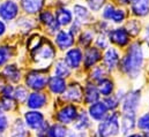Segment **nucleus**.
<instances>
[{"mask_svg": "<svg viewBox=\"0 0 149 137\" xmlns=\"http://www.w3.org/2000/svg\"><path fill=\"white\" fill-rule=\"evenodd\" d=\"M145 64V52L143 47L139 42H135L131 44V46L127 50L126 55L120 60V67L121 70L130 77V78H136L139 77L142 67Z\"/></svg>", "mask_w": 149, "mask_h": 137, "instance_id": "nucleus-1", "label": "nucleus"}, {"mask_svg": "<svg viewBox=\"0 0 149 137\" xmlns=\"http://www.w3.org/2000/svg\"><path fill=\"white\" fill-rule=\"evenodd\" d=\"M22 120L27 128L33 133H44L46 131L50 122L47 121L45 114L42 111H35V109H27L22 114Z\"/></svg>", "mask_w": 149, "mask_h": 137, "instance_id": "nucleus-2", "label": "nucleus"}, {"mask_svg": "<svg viewBox=\"0 0 149 137\" xmlns=\"http://www.w3.org/2000/svg\"><path fill=\"white\" fill-rule=\"evenodd\" d=\"M50 76L42 69H34L26 74L24 85L30 92L33 91H43L49 83Z\"/></svg>", "mask_w": 149, "mask_h": 137, "instance_id": "nucleus-3", "label": "nucleus"}, {"mask_svg": "<svg viewBox=\"0 0 149 137\" xmlns=\"http://www.w3.org/2000/svg\"><path fill=\"white\" fill-rule=\"evenodd\" d=\"M120 133V122H119V114L112 113L103 120L97 130V136L100 137H114Z\"/></svg>", "mask_w": 149, "mask_h": 137, "instance_id": "nucleus-4", "label": "nucleus"}, {"mask_svg": "<svg viewBox=\"0 0 149 137\" xmlns=\"http://www.w3.org/2000/svg\"><path fill=\"white\" fill-rule=\"evenodd\" d=\"M79 113H77V108L74 104H68L63 106L60 109H58L54 114V120L64 126H68L71 123H73L76 118H77Z\"/></svg>", "mask_w": 149, "mask_h": 137, "instance_id": "nucleus-5", "label": "nucleus"}, {"mask_svg": "<svg viewBox=\"0 0 149 137\" xmlns=\"http://www.w3.org/2000/svg\"><path fill=\"white\" fill-rule=\"evenodd\" d=\"M141 102V92L140 90H132L125 95L123 98V113L134 114L136 115L138 108Z\"/></svg>", "mask_w": 149, "mask_h": 137, "instance_id": "nucleus-6", "label": "nucleus"}, {"mask_svg": "<svg viewBox=\"0 0 149 137\" xmlns=\"http://www.w3.org/2000/svg\"><path fill=\"white\" fill-rule=\"evenodd\" d=\"M54 57H56V51L50 43L42 44V46L35 52V60L40 67L49 66Z\"/></svg>", "mask_w": 149, "mask_h": 137, "instance_id": "nucleus-7", "label": "nucleus"}, {"mask_svg": "<svg viewBox=\"0 0 149 137\" xmlns=\"http://www.w3.org/2000/svg\"><path fill=\"white\" fill-rule=\"evenodd\" d=\"M8 137H34V134L27 128L21 116H16L10 121L9 129L7 131Z\"/></svg>", "mask_w": 149, "mask_h": 137, "instance_id": "nucleus-8", "label": "nucleus"}, {"mask_svg": "<svg viewBox=\"0 0 149 137\" xmlns=\"http://www.w3.org/2000/svg\"><path fill=\"white\" fill-rule=\"evenodd\" d=\"M49 103V97L43 91H33L29 93L28 99L26 102V107L28 109H35V111H42Z\"/></svg>", "mask_w": 149, "mask_h": 137, "instance_id": "nucleus-9", "label": "nucleus"}, {"mask_svg": "<svg viewBox=\"0 0 149 137\" xmlns=\"http://www.w3.org/2000/svg\"><path fill=\"white\" fill-rule=\"evenodd\" d=\"M108 39L119 47H125L131 42L130 35L125 28H114V29L109 30Z\"/></svg>", "mask_w": 149, "mask_h": 137, "instance_id": "nucleus-10", "label": "nucleus"}, {"mask_svg": "<svg viewBox=\"0 0 149 137\" xmlns=\"http://www.w3.org/2000/svg\"><path fill=\"white\" fill-rule=\"evenodd\" d=\"M19 14V5L13 0H6L0 3V17L3 21H12Z\"/></svg>", "mask_w": 149, "mask_h": 137, "instance_id": "nucleus-11", "label": "nucleus"}, {"mask_svg": "<svg viewBox=\"0 0 149 137\" xmlns=\"http://www.w3.org/2000/svg\"><path fill=\"white\" fill-rule=\"evenodd\" d=\"M61 96L65 102L80 103L83 98V89L79 83H71L70 85H67L65 92Z\"/></svg>", "mask_w": 149, "mask_h": 137, "instance_id": "nucleus-12", "label": "nucleus"}, {"mask_svg": "<svg viewBox=\"0 0 149 137\" xmlns=\"http://www.w3.org/2000/svg\"><path fill=\"white\" fill-rule=\"evenodd\" d=\"M75 43V36L68 30H60L56 36V44L61 51H68Z\"/></svg>", "mask_w": 149, "mask_h": 137, "instance_id": "nucleus-13", "label": "nucleus"}, {"mask_svg": "<svg viewBox=\"0 0 149 137\" xmlns=\"http://www.w3.org/2000/svg\"><path fill=\"white\" fill-rule=\"evenodd\" d=\"M64 60L71 69H77L83 61V53L79 47L70 48L66 52Z\"/></svg>", "mask_w": 149, "mask_h": 137, "instance_id": "nucleus-14", "label": "nucleus"}, {"mask_svg": "<svg viewBox=\"0 0 149 137\" xmlns=\"http://www.w3.org/2000/svg\"><path fill=\"white\" fill-rule=\"evenodd\" d=\"M108 107L105 106L104 102H96V103L91 104L89 107V116L98 122H102L103 120L107 119L108 116Z\"/></svg>", "mask_w": 149, "mask_h": 137, "instance_id": "nucleus-15", "label": "nucleus"}, {"mask_svg": "<svg viewBox=\"0 0 149 137\" xmlns=\"http://www.w3.org/2000/svg\"><path fill=\"white\" fill-rule=\"evenodd\" d=\"M120 62V53L117 48L110 47L105 51L104 55H103V64L104 67L109 70H113L118 67Z\"/></svg>", "mask_w": 149, "mask_h": 137, "instance_id": "nucleus-16", "label": "nucleus"}, {"mask_svg": "<svg viewBox=\"0 0 149 137\" xmlns=\"http://www.w3.org/2000/svg\"><path fill=\"white\" fill-rule=\"evenodd\" d=\"M66 88H67V83H66L65 78H61V77H58V76H51L49 78L47 89L52 95L60 96L65 92Z\"/></svg>", "mask_w": 149, "mask_h": 137, "instance_id": "nucleus-17", "label": "nucleus"}, {"mask_svg": "<svg viewBox=\"0 0 149 137\" xmlns=\"http://www.w3.org/2000/svg\"><path fill=\"white\" fill-rule=\"evenodd\" d=\"M101 60H102V53L97 47H88L86 50L83 54V65L87 69L91 68Z\"/></svg>", "mask_w": 149, "mask_h": 137, "instance_id": "nucleus-18", "label": "nucleus"}, {"mask_svg": "<svg viewBox=\"0 0 149 137\" xmlns=\"http://www.w3.org/2000/svg\"><path fill=\"white\" fill-rule=\"evenodd\" d=\"M5 80L8 82V83H15L17 84L21 78H22V74H21V70L20 68L16 66V65H7L3 70H2V74H1Z\"/></svg>", "mask_w": 149, "mask_h": 137, "instance_id": "nucleus-19", "label": "nucleus"}, {"mask_svg": "<svg viewBox=\"0 0 149 137\" xmlns=\"http://www.w3.org/2000/svg\"><path fill=\"white\" fill-rule=\"evenodd\" d=\"M131 9L135 16L145 17L149 14V1L148 0H132Z\"/></svg>", "mask_w": 149, "mask_h": 137, "instance_id": "nucleus-20", "label": "nucleus"}, {"mask_svg": "<svg viewBox=\"0 0 149 137\" xmlns=\"http://www.w3.org/2000/svg\"><path fill=\"white\" fill-rule=\"evenodd\" d=\"M45 135L46 137H67L68 129L64 125H60L58 122H52L49 125Z\"/></svg>", "mask_w": 149, "mask_h": 137, "instance_id": "nucleus-21", "label": "nucleus"}, {"mask_svg": "<svg viewBox=\"0 0 149 137\" xmlns=\"http://www.w3.org/2000/svg\"><path fill=\"white\" fill-rule=\"evenodd\" d=\"M39 20L42 21V23H44V24L49 28L50 31H52V33H57V31H59L60 26H59V23L57 22L56 16H54L51 12L45 10V12L40 13V15H39Z\"/></svg>", "mask_w": 149, "mask_h": 137, "instance_id": "nucleus-22", "label": "nucleus"}, {"mask_svg": "<svg viewBox=\"0 0 149 137\" xmlns=\"http://www.w3.org/2000/svg\"><path fill=\"white\" fill-rule=\"evenodd\" d=\"M100 92L97 89V85L93 83H87L83 90V99L87 104H94L98 102L100 99Z\"/></svg>", "mask_w": 149, "mask_h": 137, "instance_id": "nucleus-23", "label": "nucleus"}, {"mask_svg": "<svg viewBox=\"0 0 149 137\" xmlns=\"http://www.w3.org/2000/svg\"><path fill=\"white\" fill-rule=\"evenodd\" d=\"M56 20L59 23V26H70L73 22V13L65 7H60L56 12Z\"/></svg>", "mask_w": 149, "mask_h": 137, "instance_id": "nucleus-24", "label": "nucleus"}, {"mask_svg": "<svg viewBox=\"0 0 149 137\" xmlns=\"http://www.w3.org/2000/svg\"><path fill=\"white\" fill-rule=\"evenodd\" d=\"M73 13H74V16L76 17V21L80 22L81 24L88 23L91 20V14H90L89 9L84 6H82V5H79V3L74 5Z\"/></svg>", "mask_w": 149, "mask_h": 137, "instance_id": "nucleus-25", "label": "nucleus"}, {"mask_svg": "<svg viewBox=\"0 0 149 137\" xmlns=\"http://www.w3.org/2000/svg\"><path fill=\"white\" fill-rule=\"evenodd\" d=\"M135 115L134 114H127L123 113L121 115V122H120V130L124 135L131 133L135 127Z\"/></svg>", "mask_w": 149, "mask_h": 137, "instance_id": "nucleus-26", "label": "nucleus"}, {"mask_svg": "<svg viewBox=\"0 0 149 137\" xmlns=\"http://www.w3.org/2000/svg\"><path fill=\"white\" fill-rule=\"evenodd\" d=\"M21 6L27 14H36L44 6V0H22Z\"/></svg>", "mask_w": 149, "mask_h": 137, "instance_id": "nucleus-27", "label": "nucleus"}, {"mask_svg": "<svg viewBox=\"0 0 149 137\" xmlns=\"http://www.w3.org/2000/svg\"><path fill=\"white\" fill-rule=\"evenodd\" d=\"M29 93H30V91L28 90V88L24 84H17L16 86H14L13 98L15 99V102L19 105H24L27 99H28Z\"/></svg>", "mask_w": 149, "mask_h": 137, "instance_id": "nucleus-28", "label": "nucleus"}, {"mask_svg": "<svg viewBox=\"0 0 149 137\" xmlns=\"http://www.w3.org/2000/svg\"><path fill=\"white\" fill-rule=\"evenodd\" d=\"M97 89H98L100 95H102L103 97H109V96H111L113 90H114V83L110 78L105 77V78H103L98 82Z\"/></svg>", "mask_w": 149, "mask_h": 137, "instance_id": "nucleus-29", "label": "nucleus"}, {"mask_svg": "<svg viewBox=\"0 0 149 137\" xmlns=\"http://www.w3.org/2000/svg\"><path fill=\"white\" fill-rule=\"evenodd\" d=\"M17 106H19V104L15 102L14 98H7V97L0 96V112L8 115V113L14 112Z\"/></svg>", "mask_w": 149, "mask_h": 137, "instance_id": "nucleus-30", "label": "nucleus"}, {"mask_svg": "<svg viewBox=\"0 0 149 137\" xmlns=\"http://www.w3.org/2000/svg\"><path fill=\"white\" fill-rule=\"evenodd\" d=\"M71 75V68L67 66L65 60H58L54 65V76L66 78Z\"/></svg>", "mask_w": 149, "mask_h": 137, "instance_id": "nucleus-31", "label": "nucleus"}, {"mask_svg": "<svg viewBox=\"0 0 149 137\" xmlns=\"http://www.w3.org/2000/svg\"><path fill=\"white\" fill-rule=\"evenodd\" d=\"M89 127H90V120H89L88 114L86 112H81L75 120L74 128L79 131H84Z\"/></svg>", "mask_w": 149, "mask_h": 137, "instance_id": "nucleus-32", "label": "nucleus"}, {"mask_svg": "<svg viewBox=\"0 0 149 137\" xmlns=\"http://www.w3.org/2000/svg\"><path fill=\"white\" fill-rule=\"evenodd\" d=\"M13 57V50L9 46H0V67L6 65Z\"/></svg>", "mask_w": 149, "mask_h": 137, "instance_id": "nucleus-33", "label": "nucleus"}, {"mask_svg": "<svg viewBox=\"0 0 149 137\" xmlns=\"http://www.w3.org/2000/svg\"><path fill=\"white\" fill-rule=\"evenodd\" d=\"M94 40V33L93 31H89V30H86L83 31L82 34L80 35V38H79V44L83 47H87L89 46Z\"/></svg>", "mask_w": 149, "mask_h": 137, "instance_id": "nucleus-34", "label": "nucleus"}, {"mask_svg": "<svg viewBox=\"0 0 149 137\" xmlns=\"http://www.w3.org/2000/svg\"><path fill=\"white\" fill-rule=\"evenodd\" d=\"M136 126L142 131H149V112L143 113L136 121Z\"/></svg>", "mask_w": 149, "mask_h": 137, "instance_id": "nucleus-35", "label": "nucleus"}, {"mask_svg": "<svg viewBox=\"0 0 149 137\" xmlns=\"http://www.w3.org/2000/svg\"><path fill=\"white\" fill-rule=\"evenodd\" d=\"M140 22L139 21H136V20H131L128 23H127V26H126V30H127V33L130 36H138V35L140 34Z\"/></svg>", "mask_w": 149, "mask_h": 137, "instance_id": "nucleus-36", "label": "nucleus"}, {"mask_svg": "<svg viewBox=\"0 0 149 137\" xmlns=\"http://www.w3.org/2000/svg\"><path fill=\"white\" fill-rule=\"evenodd\" d=\"M105 76H107L105 67H96V68H94L93 71H91V75H90L91 80L93 81H97V82H100L101 80L105 78Z\"/></svg>", "mask_w": 149, "mask_h": 137, "instance_id": "nucleus-37", "label": "nucleus"}, {"mask_svg": "<svg viewBox=\"0 0 149 137\" xmlns=\"http://www.w3.org/2000/svg\"><path fill=\"white\" fill-rule=\"evenodd\" d=\"M125 19H126L125 10L120 9V8H116V10H114V13H113V15L111 17V22L116 23V24H120V23H123L125 21Z\"/></svg>", "mask_w": 149, "mask_h": 137, "instance_id": "nucleus-38", "label": "nucleus"}, {"mask_svg": "<svg viewBox=\"0 0 149 137\" xmlns=\"http://www.w3.org/2000/svg\"><path fill=\"white\" fill-rule=\"evenodd\" d=\"M119 103H120V99L116 95H111L109 97H105V99H104V104L108 107V109H112V111L116 109L119 106Z\"/></svg>", "mask_w": 149, "mask_h": 137, "instance_id": "nucleus-39", "label": "nucleus"}, {"mask_svg": "<svg viewBox=\"0 0 149 137\" xmlns=\"http://www.w3.org/2000/svg\"><path fill=\"white\" fill-rule=\"evenodd\" d=\"M10 119L7 114L0 112V133H7L9 129Z\"/></svg>", "mask_w": 149, "mask_h": 137, "instance_id": "nucleus-40", "label": "nucleus"}, {"mask_svg": "<svg viewBox=\"0 0 149 137\" xmlns=\"http://www.w3.org/2000/svg\"><path fill=\"white\" fill-rule=\"evenodd\" d=\"M95 43H96V46H97L98 50H105L109 46V40H108V37L105 36V34L98 35Z\"/></svg>", "mask_w": 149, "mask_h": 137, "instance_id": "nucleus-41", "label": "nucleus"}, {"mask_svg": "<svg viewBox=\"0 0 149 137\" xmlns=\"http://www.w3.org/2000/svg\"><path fill=\"white\" fill-rule=\"evenodd\" d=\"M107 0H87V3L90 8V10L93 12H100L102 9V7L104 6Z\"/></svg>", "mask_w": 149, "mask_h": 137, "instance_id": "nucleus-42", "label": "nucleus"}, {"mask_svg": "<svg viewBox=\"0 0 149 137\" xmlns=\"http://www.w3.org/2000/svg\"><path fill=\"white\" fill-rule=\"evenodd\" d=\"M114 10H116V7H114L113 5H111V3H108V5L104 7L103 12H102L103 19L111 21V17H112V15H113V13H114Z\"/></svg>", "mask_w": 149, "mask_h": 137, "instance_id": "nucleus-43", "label": "nucleus"}, {"mask_svg": "<svg viewBox=\"0 0 149 137\" xmlns=\"http://www.w3.org/2000/svg\"><path fill=\"white\" fill-rule=\"evenodd\" d=\"M81 26H82V24L75 20L74 22H72V24H71V30H68V31L73 35V36H75V35H77L79 33H80V30H81Z\"/></svg>", "mask_w": 149, "mask_h": 137, "instance_id": "nucleus-44", "label": "nucleus"}, {"mask_svg": "<svg viewBox=\"0 0 149 137\" xmlns=\"http://www.w3.org/2000/svg\"><path fill=\"white\" fill-rule=\"evenodd\" d=\"M5 31H6V26H5V23L0 20V37L5 34Z\"/></svg>", "mask_w": 149, "mask_h": 137, "instance_id": "nucleus-45", "label": "nucleus"}, {"mask_svg": "<svg viewBox=\"0 0 149 137\" xmlns=\"http://www.w3.org/2000/svg\"><path fill=\"white\" fill-rule=\"evenodd\" d=\"M145 39H146V42L149 44V24L146 27V31H145Z\"/></svg>", "mask_w": 149, "mask_h": 137, "instance_id": "nucleus-46", "label": "nucleus"}, {"mask_svg": "<svg viewBox=\"0 0 149 137\" xmlns=\"http://www.w3.org/2000/svg\"><path fill=\"white\" fill-rule=\"evenodd\" d=\"M119 2H121V3H130L132 0H118Z\"/></svg>", "mask_w": 149, "mask_h": 137, "instance_id": "nucleus-47", "label": "nucleus"}, {"mask_svg": "<svg viewBox=\"0 0 149 137\" xmlns=\"http://www.w3.org/2000/svg\"><path fill=\"white\" fill-rule=\"evenodd\" d=\"M127 137H142L140 134H132V135H130V136H127Z\"/></svg>", "mask_w": 149, "mask_h": 137, "instance_id": "nucleus-48", "label": "nucleus"}, {"mask_svg": "<svg viewBox=\"0 0 149 137\" xmlns=\"http://www.w3.org/2000/svg\"><path fill=\"white\" fill-rule=\"evenodd\" d=\"M0 137H8L7 136V133H0Z\"/></svg>", "mask_w": 149, "mask_h": 137, "instance_id": "nucleus-49", "label": "nucleus"}, {"mask_svg": "<svg viewBox=\"0 0 149 137\" xmlns=\"http://www.w3.org/2000/svg\"><path fill=\"white\" fill-rule=\"evenodd\" d=\"M67 137H76V136H75L74 134H68V136Z\"/></svg>", "mask_w": 149, "mask_h": 137, "instance_id": "nucleus-50", "label": "nucleus"}, {"mask_svg": "<svg viewBox=\"0 0 149 137\" xmlns=\"http://www.w3.org/2000/svg\"><path fill=\"white\" fill-rule=\"evenodd\" d=\"M148 1H149V0H148Z\"/></svg>", "mask_w": 149, "mask_h": 137, "instance_id": "nucleus-51", "label": "nucleus"}]
</instances>
